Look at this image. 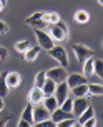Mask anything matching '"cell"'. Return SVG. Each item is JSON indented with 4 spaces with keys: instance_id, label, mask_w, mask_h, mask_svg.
<instances>
[{
    "instance_id": "obj_1",
    "label": "cell",
    "mask_w": 103,
    "mask_h": 127,
    "mask_svg": "<svg viewBox=\"0 0 103 127\" xmlns=\"http://www.w3.org/2000/svg\"><path fill=\"white\" fill-rule=\"evenodd\" d=\"M48 55H50L52 59H55L62 67H65V69H67L68 64H70L68 62V54H67V50H65L62 45H53L50 50H48Z\"/></svg>"
},
{
    "instance_id": "obj_2",
    "label": "cell",
    "mask_w": 103,
    "mask_h": 127,
    "mask_svg": "<svg viewBox=\"0 0 103 127\" xmlns=\"http://www.w3.org/2000/svg\"><path fill=\"white\" fill-rule=\"evenodd\" d=\"M35 32V37H37V42H38L40 49H45V50H50L52 47L55 45V40L50 37V33H47L43 29H33Z\"/></svg>"
},
{
    "instance_id": "obj_3",
    "label": "cell",
    "mask_w": 103,
    "mask_h": 127,
    "mask_svg": "<svg viewBox=\"0 0 103 127\" xmlns=\"http://www.w3.org/2000/svg\"><path fill=\"white\" fill-rule=\"evenodd\" d=\"M71 50H73L75 57H77V60L80 64H83L86 59L93 57V54H95L90 47H86V45H83V44H75L73 47H71Z\"/></svg>"
},
{
    "instance_id": "obj_4",
    "label": "cell",
    "mask_w": 103,
    "mask_h": 127,
    "mask_svg": "<svg viewBox=\"0 0 103 127\" xmlns=\"http://www.w3.org/2000/svg\"><path fill=\"white\" fill-rule=\"evenodd\" d=\"M67 69L65 67H52V69L47 70V77L48 79H52V80H55V84H60L63 82V80H67Z\"/></svg>"
},
{
    "instance_id": "obj_5",
    "label": "cell",
    "mask_w": 103,
    "mask_h": 127,
    "mask_svg": "<svg viewBox=\"0 0 103 127\" xmlns=\"http://www.w3.org/2000/svg\"><path fill=\"white\" fill-rule=\"evenodd\" d=\"M53 95H55V99H57L58 105H60L65 99H68V95H70V87H68L67 80L57 84V87H55V94H53Z\"/></svg>"
},
{
    "instance_id": "obj_6",
    "label": "cell",
    "mask_w": 103,
    "mask_h": 127,
    "mask_svg": "<svg viewBox=\"0 0 103 127\" xmlns=\"http://www.w3.org/2000/svg\"><path fill=\"white\" fill-rule=\"evenodd\" d=\"M45 119H50V112L45 105L42 104H37L33 105V121L35 122H40V121H45Z\"/></svg>"
},
{
    "instance_id": "obj_7",
    "label": "cell",
    "mask_w": 103,
    "mask_h": 127,
    "mask_svg": "<svg viewBox=\"0 0 103 127\" xmlns=\"http://www.w3.org/2000/svg\"><path fill=\"white\" fill-rule=\"evenodd\" d=\"M27 99H28V104L37 105V104H42V100H43L45 97H43L42 89H38V87H35V85H33L32 89H30V92H28V95H27Z\"/></svg>"
},
{
    "instance_id": "obj_8",
    "label": "cell",
    "mask_w": 103,
    "mask_h": 127,
    "mask_svg": "<svg viewBox=\"0 0 103 127\" xmlns=\"http://www.w3.org/2000/svg\"><path fill=\"white\" fill-rule=\"evenodd\" d=\"M86 107H90V104L86 100V97H75L73 100V109H71V114L80 115L83 110H86Z\"/></svg>"
},
{
    "instance_id": "obj_9",
    "label": "cell",
    "mask_w": 103,
    "mask_h": 127,
    "mask_svg": "<svg viewBox=\"0 0 103 127\" xmlns=\"http://www.w3.org/2000/svg\"><path fill=\"white\" fill-rule=\"evenodd\" d=\"M67 84H68L70 89H73V87L82 85V84H88V80H86V77L82 75V74H70V75H67Z\"/></svg>"
},
{
    "instance_id": "obj_10",
    "label": "cell",
    "mask_w": 103,
    "mask_h": 127,
    "mask_svg": "<svg viewBox=\"0 0 103 127\" xmlns=\"http://www.w3.org/2000/svg\"><path fill=\"white\" fill-rule=\"evenodd\" d=\"M5 82H7V85H8V89H15V87H18L20 82H22L20 74H18V72H7V74H5Z\"/></svg>"
},
{
    "instance_id": "obj_11",
    "label": "cell",
    "mask_w": 103,
    "mask_h": 127,
    "mask_svg": "<svg viewBox=\"0 0 103 127\" xmlns=\"http://www.w3.org/2000/svg\"><path fill=\"white\" fill-rule=\"evenodd\" d=\"M71 115H73L71 112H65L63 109L57 107L50 114V119H52V121H55V122H60V121H65V119H71Z\"/></svg>"
},
{
    "instance_id": "obj_12",
    "label": "cell",
    "mask_w": 103,
    "mask_h": 127,
    "mask_svg": "<svg viewBox=\"0 0 103 127\" xmlns=\"http://www.w3.org/2000/svg\"><path fill=\"white\" fill-rule=\"evenodd\" d=\"M68 33L67 32H63L60 27L57 25V24H53V25H50V37L53 38V40H57V42H62V40H65V37H67Z\"/></svg>"
},
{
    "instance_id": "obj_13",
    "label": "cell",
    "mask_w": 103,
    "mask_h": 127,
    "mask_svg": "<svg viewBox=\"0 0 103 127\" xmlns=\"http://www.w3.org/2000/svg\"><path fill=\"white\" fill-rule=\"evenodd\" d=\"M55 87H57L55 80H52V79H48V77H47L45 84H43V87H42L43 97H50V95H53V94H55Z\"/></svg>"
},
{
    "instance_id": "obj_14",
    "label": "cell",
    "mask_w": 103,
    "mask_h": 127,
    "mask_svg": "<svg viewBox=\"0 0 103 127\" xmlns=\"http://www.w3.org/2000/svg\"><path fill=\"white\" fill-rule=\"evenodd\" d=\"M70 94H73L75 97H88V84H82L70 89Z\"/></svg>"
},
{
    "instance_id": "obj_15",
    "label": "cell",
    "mask_w": 103,
    "mask_h": 127,
    "mask_svg": "<svg viewBox=\"0 0 103 127\" xmlns=\"http://www.w3.org/2000/svg\"><path fill=\"white\" fill-rule=\"evenodd\" d=\"M42 20L45 22V24H48V25H53V24H57L60 19V15H58L57 12H43V15H42Z\"/></svg>"
},
{
    "instance_id": "obj_16",
    "label": "cell",
    "mask_w": 103,
    "mask_h": 127,
    "mask_svg": "<svg viewBox=\"0 0 103 127\" xmlns=\"http://www.w3.org/2000/svg\"><path fill=\"white\" fill-rule=\"evenodd\" d=\"M20 119L27 121L30 126L35 124V121H33V105H32V104H28V105L23 109V112H22V117H20Z\"/></svg>"
},
{
    "instance_id": "obj_17",
    "label": "cell",
    "mask_w": 103,
    "mask_h": 127,
    "mask_svg": "<svg viewBox=\"0 0 103 127\" xmlns=\"http://www.w3.org/2000/svg\"><path fill=\"white\" fill-rule=\"evenodd\" d=\"M38 54H40V47L37 45V47H30V49L23 54V57H25L27 62H33L35 59L38 57Z\"/></svg>"
},
{
    "instance_id": "obj_18",
    "label": "cell",
    "mask_w": 103,
    "mask_h": 127,
    "mask_svg": "<svg viewBox=\"0 0 103 127\" xmlns=\"http://www.w3.org/2000/svg\"><path fill=\"white\" fill-rule=\"evenodd\" d=\"M43 105L48 109V112H50V114H52V112H53L57 107H60V105H58V102H57V99H55V95L45 97V99H43Z\"/></svg>"
},
{
    "instance_id": "obj_19",
    "label": "cell",
    "mask_w": 103,
    "mask_h": 127,
    "mask_svg": "<svg viewBox=\"0 0 103 127\" xmlns=\"http://www.w3.org/2000/svg\"><path fill=\"white\" fill-rule=\"evenodd\" d=\"M93 62H95V59H93V57L86 59V60L83 62V75L85 77L93 75Z\"/></svg>"
},
{
    "instance_id": "obj_20",
    "label": "cell",
    "mask_w": 103,
    "mask_h": 127,
    "mask_svg": "<svg viewBox=\"0 0 103 127\" xmlns=\"http://www.w3.org/2000/svg\"><path fill=\"white\" fill-rule=\"evenodd\" d=\"M90 95H103L102 84H88V97Z\"/></svg>"
},
{
    "instance_id": "obj_21",
    "label": "cell",
    "mask_w": 103,
    "mask_h": 127,
    "mask_svg": "<svg viewBox=\"0 0 103 127\" xmlns=\"http://www.w3.org/2000/svg\"><path fill=\"white\" fill-rule=\"evenodd\" d=\"M90 117H95V112H93V109H91V107H86V110H83L82 114L78 115V121L77 122L82 126V124H83L85 121H88Z\"/></svg>"
},
{
    "instance_id": "obj_22",
    "label": "cell",
    "mask_w": 103,
    "mask_h": 127,
    "mask_svg": "<svg viewBox=\"0 0 103 127\" xmlns=\"http://www.w3.org/2000/svg\"><path fill=\"white\" fill-rule=\"evenodd\" d=\"M75 20H77L78 24H86L90 20V13L86 12V10H78L75 13Z\"/></svg>"
},
{
    "instance_id": "obj_23",
    "label": "cell",
    "mask_w": 103,
    "mask_h": 127,
    "mask_svg": "<svg viewBox=\"0 0 103 127\" xmlns=\"http://www.w3.org/2000/svg\"><path fill=\"white\" fill-rule=\"evenodd\" d=\"M93 74H97L100 79H103V60L102 59H97L93 62Z\"/></svg>"
},
{
    "instance_id": "obj_24",
    "label": "cell",
    "mask_w": 103,
    "mask_h": 127,
    "mask_svg": "<svg viewBox=\"0 0 103 127\" xmlns=\"http://www.w3.org/2000/svg\"><path fill=\"white\" fill-rule=\"evenodd\" d=\"M32 47V44L28 42V40H20V42H17L15 44V50H18V52H22V54H25L28 49Z\"/></svg>"
},
{
    "instance_id": "obj_25",
    "label": "cell",
    "mask_w": 103,
    "mask_h": 127,
    "mask_svg": "<svg viewBox=\"0 0 103 127\" xmlns=\"http://www.w3.org/2000/svg\"><path fill=\"white\" fill-rule=\"evenodd\" d=\"M45 80H47V72H38L37 74V77H35V87H38V89H42L43 87V84H45Z\"/></svg>"
},
{
    "instance_id": "obj_26",
    "label": "cell",
    "mask_w": 103,
    "mask_h": 127,
    "mask_svg": "<svg viewBox=\"0 0 103 127\" xmlns=\"http://www.w3.org/2000/svg\"><path fill=\"white\" fill-rule=\"evenodd\" d=\"M32 127H57V122L52 121V119H45V121H40V122H35Z\"/></svg>"
},
{
    "instance_id": "obj_27",
    "label": "cell",
    "mask_w": 103,
    "mask_h": 127,
    "mask_svg": "<svg viewBox=\"0 0 103 127\" xmlns=\"http://www.w3.org/2000/svg\"><path fill=\"white\" fill-rule=\"evenodd\" d=\"M7 94H8V85L5 82V75H0V97H5Z\"/></svg>"
},
{
    "instance_id": "obj_28",
    "label": "cell",
    "mask_w": 103,
    "mask_h": 127,
    "mask_svg": "<svg viewBox=\"0 0 103 127\" xmlns=\"http://www.w3.org/2000/svg\"><path fill=\"white\" fill-rule=\"evenodd\" d=\"M60 109H63L65 112H71V109H73V100H71L70 97L65 99V100L60 104Z\"/></svg>"
},
{
    "instance_id": "obj_29",
    "label": "cell",
    "mask_w": 103,
    "mask_h": 127,
    "mask_svg": "<svg viewBox=\"0 0 103 127\" xmlns=\"http://www.w3.org/2000/svg\"><path fill=\"white\" fill-rule=\"evenodd\" d=\"M75 124H77V121H73V117H71V119H65V121L57 122V127H73Z\"/></svg>"
},
{
    "instance_id": "obj_30",
    "label": "cell",
    "mask_w": 103,
    "mask_h": 127,
    "mask_svg": "<svg viewBox=\"0 0 103 127\" xmlns=\"http://www.w3.org/2000/svg\"><path fill=\"white\" fill-rule=\"evenodd\" d=\"M42 15H43V12H35L33 15H30L28 19H25V24H32V22H35V20H42Z\"/></svg>"
},
{
    "instance_id": "obj_31",
    "label": "cell",
    "mask_w": 103,
    "mask_h": 127,
    "mask_svg": "<svg viewBox=\"0 0 103 127\" xmlns=\"http://www.w3.org/2000/svg\"><path fill=\"white\" fill-rule=\"evenodd\" d=\"M82 127H97V119L95 117H90L88 121H85L82 124Z\"/></svg>"
},
{
    "instance_id": "obj_32",
    "label": "cell",
    "mask_w": 103,
    "mask_h": 127,
    "mask_svg": "<svg viewBox=\"0 0 103 127\" xmlns=\"http://www.w3.org/2000/svg\"><path fill=\"white\" fill-rule=\"evenodd\" d=\"M30 25L33 27V29H43V27H47L48 24H45L43 20H35V22H32Z\"/></svg>"
},
{
    "instance_id": "obj_33",
    "label": "cell",
    "mask_w": 103,
    "mask_h": 127,
    "mask_svg": "<svg viewBox=\"0 0 103 127\" xmlns=\"http://www.w3.org/2000/svg\"><path fill=\"white\" fill-rule=\"evenodd\" d=\"M7 57H8L7 49H5V47H0V64L3 62V60H7Z\"/></svg>"
},
{
    "instance_id": "obj_34",
    "label": "cell",
    "mask_w": 103,
    "mask_h": 127,
    "mask_svg": "<svg viewBox=\"0 0 103 127\" xmlns=\"http://www.w3.org/2000/svg\"><path fill=\"white\" fill-rule=\"evenodd\" d=\"M7 32H8V24L3 22V20H0V35L2 33H7Z\"/></svg>"
},
{
    "instance_id": "obj_35",
    "label": "cell",
    "mask_w": 103,
    "mask_h": 127,
    "mask_svg": "<svg viewBox=\"0 0 103 127\" xmlns=\"http://www.w3.org/2000/svg\"><path fill=\"white\" fill-rule=\"evenodd\" d=\"M57 25L60 27V29H62L63 32H67V33H68V27H67V24H65L63 20H58V22H57Z\"/></svg>"
},
{
    "instance_id": "obj_36",
    "label": "cell",
    "mask_w": 103,
    "mask_h": 127,
    "mask_svg": "<svg viewBox=\"0 0 103 127\" xmlns=\"http://www.w3.org/2000/svg\"><path fill=\"white\" fill-rule=\"evenodd\" d=\"M17 127H32V126H30V124H28L27 121H23V119H20V121H18V126H17Z\"/></svg>"
},
{
    "instance_id": "obj_37",
    "label": "cell",
    "mask_w": 103,
    "mask_h": 127,
    "mask_svg": "<svg viewBox=\"0 0 103 127\" xmlns=\"http://www.w3.org/2000/svg\"><path fill=\"white\" fill-rule=\"evenodd\" d=\"M5 109V102H3V97H0V112Z\"/></svg>"
},
{
    "instance_id": "obj_38",
    "label": "cell",
    "mask_w": 103,
    "mask_h": 127,
    "mask_svg": "<svg viewBox=\"0 0 103 127\" xmlns=\"http://www.w3.org/2000/svg\"><path fill=\"white\" fill-rule=\"evenodd\" d=\"M7 124V119H0V127H5Z\"/></svg>"
},
{
    "instance_id": "obj_39",
    "label": "cell",
    "mask_w": 103,
    "mask_h": 127,
    "mask_svg": "<svg viewBox=\"0 0 103 127\" xmlns=\"http://www.w3.org/2000/svg\"><path fill=\"white\" fill-rule=\"evenodd\" d=\"M0 2H2V5H3V7L7 5V0H0Z\"/></svg>"
},
{
    "instance_id": "obj_40",
    "label": "cell",
    "mask_w": 103,
    "mask_h": 127,
    "mask_svg": "<svg viewBox=\"0 0 103 127\" xmlns=\"http://www.w3.org/2000/svg\"><path fill=\"white\" fill-rule=\"evenodd\" d=\"M2 8H3V5H2V2H0V12H2Z\"/></svg>"
},
{
    "instance_id": "obj_41",
    "label": "cell",
    "mask_w": 103,
    "mask_h": 127,
    "mask_svg": "<svg viewBox=\"0 0 103 127\" xmlns=\"http://www.w3.org/2000/svg\"><path fill=\"white\" fill-rule=\"evenodd\" d=\"M98 2H100V5H103V0H98Z\"/></svg>"
},
{
    "instance_id": "obj_42",
    "label": "cell",
    "mask_w": 103,
    "mask_h": 127,
    "mask_svg": "<svg viewBox=\"0 0 103 127\" xmlns=\"http://www.w3.org/2000/svg\"><path fill=\"white\" fill-rule=\"evenodd\" d=\"M73 127H80V126H73Z\"/></svg>"
}]
</instances>
